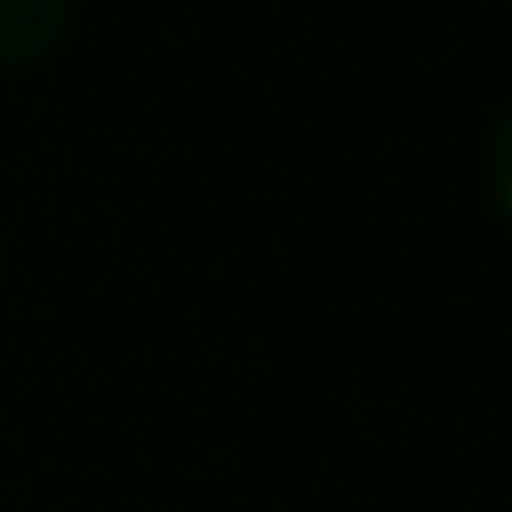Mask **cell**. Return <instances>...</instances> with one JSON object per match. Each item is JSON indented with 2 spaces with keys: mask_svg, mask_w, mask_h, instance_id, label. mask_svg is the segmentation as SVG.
Here are the masks:
<instances>
[{
  "mask_svg": "<svg viewBox=\"0 0 512 512\" xmlns=\"http://www.w3.org/2000/svg\"><path fill=\"white\" fill-rule=\"evenodd\" d=\"M490 182H496V199L512 215V105L501 111L496 133H490Z\"/></svg>",
  "mask_w": 512,
  "mask_h": 512,
  "instance_id": "cell-2",
  "label": "cell"
},
{
  "mask_svg": "<svg viewBox=\"0 0 512 512\" xmlns=\"http://www.w3.org/2000/svg\"><path fill=\"white\" fill-rule=\"evenodd\" d=\"M67 28V0H0V67L39 61Z\"/></svg>",
  "mask_w": 512,
  "mask_h": 512,
  "instance_id": "cell-1",
  "label": "cell"
}]
</instances>
